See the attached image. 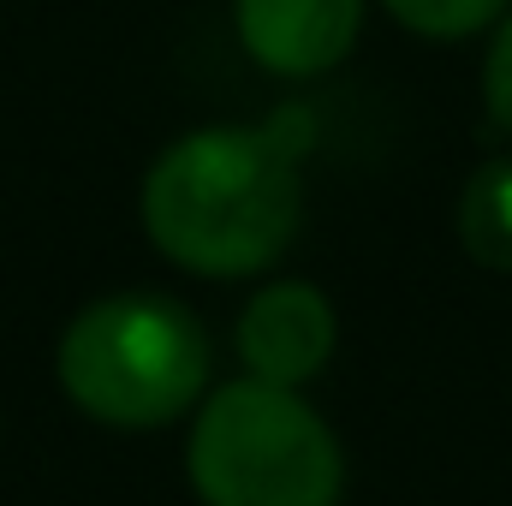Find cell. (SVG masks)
Wrapping results in <instances>:
<instances>
[{"label":"cell","mask_w":512,"mask_h":506,"mask_svg":"<svg viewBox=\"0 0 512 506\" xmlns=\"http://www.w3.org/2000/svg\"><path fill=\"white\" fill-rule=\"evenodd\" d=\"M310 137V108H280L262 126H203L167 143L137 197L149 245L209 280L268 268L304 215Z\"/></svg>","instance_id":"6da1fadb"},{"label":"cell","mask_w":512,"mask_h":506,"mask_svg":"<svg viewBox=\"0 0 512 506\" xmlns=\"http://www.w3.org/2000/svg\"><path fill=\"white\" fill-rule=\"evenodd\" d=\"M54 370L66 399L108 429H161L209 387V334L179 298L137 286L72 316Z\"/></svg>","instance_id":"7a4b0ae2"},{"label":"cell","mask_w":512,"mask_h":506,"mask_svg":"<svg viewBox=\"0 0 512 506\" xmlns=\"http://www.w3.org/2000/svg\"><path fill=\"white\" fill-rule=\"evenodd\" d=\"M185 471L203 506H340L346 459L298 387L239 376L191 423Z\"/></svg>","instance_id":"3957f363"},{"label":"cell","mask_w":512,"mask_h":506,"mask_svg":"<svg viewBox=\"0 0 512 506\" xmlns=\"http://www.w3.org/2000/svg\"><path fill=\"white\" fill-rule=\"evenodd\" d=\"M239 358L245 370L280 387H304L334 358V304L310 280H274L239 310Z\"/></svg>","instance_id":"277c9868"},{"label":"cell","mask_w":512,"mask_h":506,"mask_svg":"<svg viewBox=\"0 0 512 506\" xmlns=\"http://www.w3.org/2000/svg\"><path fill=\"white\" fill-rule=\"evenodd\" d=\"M233 24L262 72L316 78L352 54L364 0H233Z\"/></svg>","instance_id":"5b68a950"},{"label":"cell","mask_w":512,"mask_h":506,"mask_svg":"<svg viewBox=\"0 0 512 506\" xmlns=\"http://www.w3.org/2000/svg\"><path fill=\"white\" fill-rule=\"evenodd\" d=\"M459 245L471 262L512 274V155L483 161L459 191Z\"/></svg>","instance_id":"8992f818"},{"label":"cell","mask_w":512,"mask_h":506,"mask_svg":"<svg viewBox=\"0 0 512 506\" xmlns=\"http://www.w3.org/2000/svg\"><path fill=\"white\" fill-rule=\"evenodd\" d=\"M382 6L405 24V30H417V36L459 42V36H471V30L501 24V12H507L512 0H382Z\"/></svg>","instance_id":"52a82bcc"},{"label":"cell","mask_w":512,"mask_h":506,"mask_svg":"<svg viewBox=\"0 0 512 506\" xmlns=\"http://www.w3.org/2000/svg\"><path fill=\"white\" fill-rule=\"evenodd\" d=\"M483 108H489V120L512 137V6L501 12L495 42H489V54H483Z\"/></svg>","instance_id":"ba28073f"}]
</instances>
